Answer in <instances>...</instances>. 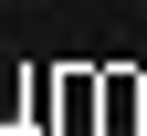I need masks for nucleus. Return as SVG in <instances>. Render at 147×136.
Masks as SVG:
<instances>
[{
	"label": "nucleus",
	"instance_id": "1",
	"mask_svg": "<svg viewBox=\"0 0 147 136\" xmlns=\"http://www.w3.org/2000/svg\"><path fill=\"white\" fill-rule=\"evenodd\" d=\"M116 136H126V126H116Z\"/></svg>",
	"mask_w": 147,
	"mask_h": 136
}]
</instances>
